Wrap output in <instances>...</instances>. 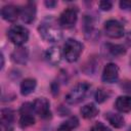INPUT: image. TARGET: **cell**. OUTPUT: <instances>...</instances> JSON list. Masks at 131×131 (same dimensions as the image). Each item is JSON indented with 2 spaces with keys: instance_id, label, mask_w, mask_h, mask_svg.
<instances>
[{
  "instance_id": "9c48e42d",
  "label": "cell",
  "mask_w": 131,
  "mask_h": 131,
  "mask_svg": "<svg viewBox=\"0 0 131 131\" xmlns=\"http://www.w3.org/2000/svg\"><path fill=\"white\" fill-rule=\"evenodd\" d=\"M118 78H119V68H118V66L114 62L106 63L105 67L103 68V71H102V76H101L102 81L104 83L112 84V83L117 82Z\"/></svg>"
},
{
  "instance_id": "cb8c5ba5",
  "label": "cell",
  "mask_w": 131,
  "mask_h": 131,
  "mask_svg": "<svg viewBox=\"0 0 131 131\" xmlns=\"http://www.w3.org/2000/svg\"><path fill=\"white\" fill-rule=\"evenodd\" d=\"M120 7L124 10H131V0H123L120 1Z\"/></svg>"
},
{
  "instance_id": "6da1fadb",
  "label": "cell",
  "mask_w": 131,
  "mask_h": 131,
  "mask_svg": "<svg viewBox=\"0 0 131 131\" xmlns=\"http://www.w3.org/2000/svg\"><path fill=\"white\" fill-rule=\"evenodd\" d=\"M40 36L47 42H58L62 38V30L58 21L52 17L45 18L38 27Z\"/></svg>"
},
{
  "instance_id": "4fadbf2b",
  "label": "cell",
  "mask_w": 131,
  "mask_h": 131,
  "mask_svg": "<svg viewBox=\"0 0 131 131\" xmlns=\"http://www.w3.org/2000/svg\"><path fill=\"white\" fill-rule=\"evenodd\" d=\"M115 106L120 113H129V112H131V96H129V95L119 96L116 99Z\"/></svg>"
},
{
  "instance_id": "83f0119b",
  "label": "cell",
  "mask_w": 131,
  "mask_h": 131,
  "mask_svg": "<svg viewBox=\"0 0 131 131\" xmlns=\"http://www.w3.org/2000/svg\"><path fill=\"white\" fill-rule=\"evenodd\" d=\"M3 66H4V56H3V54L1 53V69L3 68Z\"/></svg>"
},
{
  "instance_id": "30bf717a",
  "label": "cell",
  "mask_w": 131,
  "mask_h": 131,
  "mask_svg": "<svg viewBox=\"0 0 131 131\" xmlns=\"http://www.w3.org/2000/svg\"><path fill=\"white\" fill-rule=\"evenodd\" d=\"M36 4L34 2H27L23 8H20V18L26 24L32 23L36 17Z\"/></svg>"
},
{
  "instance_id": "f1b7e54d",
  "label": "cell",
  "mask_w": 131,
  "mask_h": 131,
  "mask_svg": "<svg viewBox=\"0 0 131 131\" xmlns=\"http://www.w3.org/2000/svg\"><path fill=\"white\" fill-rule=\"evenodd\" d=\"M130 63H131V59H130Z\"/></svg>"
},
{
  "instance_id": "d6986e66",
  "label": "cell",
  "mask_w": 131,
  "mask_h": 131,
  "mask_svg": "<svg viewBox=\"0 0 131 131\" xmlns=\"http://www.w3.org/2000/svg\"><path fill=\"white\" fill-rule=\"evenodd\" d=\"M14 121V113L10 108H2L1 110V119L0 123L4 124H12Z\"/></svg>"
},
{
  "instance_id": "603a6c76",
  "label": "cell",
  "mask_w": 131,
  "mask_h": 131,
  "mask_svg": "<svg viewBox=\"0 0 131 131\" xmlns=\"http://www.w3.org/2000/svg\"><path fill=\"white\" fill-rule=\"evenodd\" d=\"M99 5V8L103 11H108L111 10V8L113 7V2L112 1H108V0H103V1H100L98 3Z\"/></svg>"
},
{
  "instance_id": "484cf974",
  "label": "cell",
  "mask_w": 131,
  "mask_h": 131,
  "mask_svg": "<svg viewBox=\"0 0 131 131\" xmlns=\"http://www.w3.org/2000/svg\"><path fill=\"white\" fill-rule=\"evenodd\" d=\"M56 1H45V5L47 6V7H49V8H52V7H54L55 5H56Z\"/></svg>"
},
{
  "instance_id": "8fae6325",
  "label": "cell",
  "mask_w": 131,
  "mask_h": 131,
  "mask_svg": "<svg viewBox=\"0 0 131 131\" xmlns=\"http://www.w3.org/2000/svg\"><path fill=\"white\" fill-rule=\"evenodd\" d=\"M20 14V8L13 4H8L2 7L1 9V16L3 19L7 21H15Z\"/></svg>"
},
{
  "instance_id": "277c9868",
  "label": "cell",
  "mask_w": 131,
  "mask_h": 131,
  "mask_svg": "<svg viewBox=\"0 0 131 131\" xmlns=\"http://www.w3.org/2000/svg\"><path fill=\"white\" fill-rule=\"evenodd\" d=\"M7 37L14 45L21 46L29 39V31L27 28L20 25H14L8 30Z\"/></svg>"
},
{
  "instance_id": "7c38bea8",
  "label": "cell",
  "mask_w": 131,
  "mask_h": 131,
  "mask_svg": "<svg viewBox=\"0 0 131 131\" xmlns=\"http://www.w3.org/2000/svg\"><path fill=\"white\" fill-rule=\"evenodd\" d=\"M61 56H62V51L56 46H52L48 48L45 53L46 60L52 66H57L61 60Z\"/></svg>"
},
{
  "instance_id": "2e32d148",
  "label": "cell",
  "mask_w": 131,
  "mask_h": 131,
  "mask_svg": "<svg viewBox=\"0 0 131 131\" xmlns=\"http://www.w3.org/2000/svg\"><path fill=\"white\" fill-rule=\"evenodd\" d=\"M37 86V81L33 78H27L20 83V93L23 95L31 94Z\"/></svg>"
},
{
  "instance_id": "7402d4cb",
  "label": "cell",
  "mask_w": 131,
  "mask_h": 131,
  "mask_svg": "<svg viewBox=\"0 0 131 131\" xmlns=\"http://www.w3.org/2000/svg\"><path fill=\"white\" fill-rule=\"evenodd\" d=\"M90 131H112V130H111L106 125L102 124L101 122H97L96 124H94V125L91 127Z\"/></svg>"
},
{
  "instance_id": "5bb4252c",
  "label": "cell",
  "mask_w": 131,
  "mask_h": 131,
  "mask_svg": "<svg viewBox=\"0 0 131 131\" xmlns=\"http://www.w3.org/2000/svg\"><path fill=\"white\" fill-rule=\"evenodd\" d=\"M105 119L108 121V123L115 127V128H122L125 125V120L124 118L117 113H113V112H108L105 114Z\"/></svg>"
},
{
  "instance_id": "52a82bcc",
  "label": "cell",
  "mask_w": 131,
  "mask_h": 131,
  "mask_svg": "<svg viewBox=\"0 0 131 131\" xmlns=\"http://www.w3.org/2000/svg\"><path fill=\"white\" fill-rule=\"evenodd\" d=\"M104 33L110 38L118 39L124 36L125 29H124V26L119 20L108 19L104 23Z\"/></svg>"
},
{
  "instance_id": "9a60e30c",
  "label": "cell",
  "mask_w": 131,
  "mask_h": 131,
  "mask_svg": "<svg viewBox=\"0 0 131 131\" xmlns=\"http://www.w3.org/2000/svg\"><path fill=\"white\" fill-rule=\"evenodd\" d=\"M80 113L84 119H93L98 115L99 110L94 103H88L82 106V108L80 110Z\"/></svg>"
},
{
  "instance_id": "3957f363",
  "label": "cell",
  "mask_w": 131,
  "mask_h": 131,
  "mask_svg": "<svg viewBox=\"0 0 131 131\" xmlns=\"http://www.w3.org/2000/svg\"><path fill=\"white\" fill-rule=\"evenodd\" d=\"M91 86L87 82H80L75 87L71 89V91L66 96V101L70 104H77L84 100L88 93L90 92Z\"/></svg>"
},
{
  "instance_id": "7a4b0ae2",
  "label": "cell",
  "mask_w": 131,
  "mask_h": 131,
  "mask_svg": "<svg viewBox=\"0 0 131 131\" xmlns=\"http://www.w3.org/2000/svg\"><path fill=\"white\" fill-rule=\"evenodd\" d=\"M83 51V45L76 39H68L62 47V54L63 57L69 62H75L80 57Z\"/></svg>"
},
{
  "instance_id": "ac0fdd59",
  "label": "cell",
  "mask_w": 131,
  "mask_h": 131,
  "mask_svg": "<svg viewBox=\"0 0 131 131\" xmlns=\"http://www.w3.org/2000/svg\"><path fill=\"white\" fill-rule=\"evenodd\" d=\"M12 60L16 63H25L28 59V52L26 50V48H18V49H15L13 52H12Z\"/></svg>"
},
{
  "instance_id": "5b68a950",
  "label": "cell",
  "mask_w": 131,
  "mask_h": 131,
  "mask_svg": "<svg viewBox=\"0 0 131 131\" xmlns=\"http://www.w3.org/2000/svg\"><path fill=\"white\" fill-rule=\"evenodd\" d=\"M78 19V10L76 7H68L64 9L58 18V24L61 28L70 29L75 26Z\"/></svg>"
},
{
  "instance_id": "d4e9b609",
  "label": "cell",
  "mask_w": 131,
  "mask_h": 131,
  "mask_svg": "<svg viewBox=\"0 0 131 131\" xmlns=\"http://www.w3.org/2000/svg\"><path fill=\"white\" fill-rule=\"evenodd\" d=\"M1 131H13L12 124H4V123H1Z\"/></svg>"
},
{
  "instance_id": "e0dca14e",
  "label": "cell",
  "mask_w": 131,
  "mask_h": 131,
  "mask_svg": "<svg viewBox=\"0 0 131 131\" xmlns=\"http://www.w3.org/2000/svg\"><path fill=\"white\" fill-rule=\"evenodd\" d=\"M79 125V120L77 117H71L67 121H64L59 127L56 129V131H71L75 128H77Z\"/></svg>"
},
{
  "instance_id": "4316f807",
  "label": "cell",
  "mask_w": 131,
  "mask_h": 131,
  "mask_svg": "<svg viewBox=\"0 0 131 131\" xmlns=\"http://www.w3.org/2000/svg\"><path fill=\"white\" fill-rule=\"evenodd\" d=\"M127 43L131 46V32L128 33V35H127Z\"/></svg>"
},
{
  "instance_id": "44dd1931",
  "label": "cell",
  "mask_w": 131,
  "mask_h": 131,
  "mask_svg": "<svg viewBox=\"0 0 131 131\" xmlns=\"http://www.w3.org/2000/svg\"><path fill=\"white\" fill-rule=\"evenodd\" d=\"M110 95H111V93H110L108 90H105V89H103V88H99V89L96 90L94 97H95V100H96L98 103H101V102L105 101V100L110 97Z\"/></svg>"
},
{
  "instance_id": "8992f818",
  "label": "cell",
  "mask_w": 131,
  "mask_h": 131,
  "mask_svg": "<svg viewBox=\"0 0 131 131\" xmlns=\"http://www.w3.org/2000/svg\"><path fill=\"white\" fill-rule=\"evenodd\" d=\"M34 108H33V103L30 102H25L20 106L19 110V125L23 128L32 126L35 124V117L33 115Z\"/></svg>"
},
{
  "instance_id": "ba28073f",
  "label": "cell",
  "mask_w": 131,
  "mask_h": 131,
  "mask_svg": "<svg viewBox=\"0 0 131 131\" xmlns=\"http://www.w3.org/2000/svg\"><path fill=\"white\" fill-rule=\"evenodd\" d=\"M33 108H34V113L37 114L42 119H48L51 116L50 103L48 99L45 97H39L35 99L33 102Z\"/></svg>"
},
{
  "instance_id": "ffe728a7",
  "label": "cell",
  "mask_w": 131,
  "mask_h": 131,
  "mask_svg": "<svg viewBox=\"0 0 131 131\" xmlns=\"http://www.w3.org/2000/svg\"><path fill=\"white\" fill-rule=\"evenodd\" d=\"M106 47H107V50L110 51V53L112 55H115V56L122 55L126 52L124 46L119 45V44H107Z\"/></svg>"
}]
</instances>
